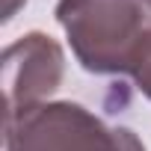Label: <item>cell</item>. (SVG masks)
<instances>
[{
  "label": "cell",
  "instance_id": "cell-4",
  "mask_svg": "<svg viewBox=\"0 0 151 151\" xmlns=\"http://www.w3.org/2000/svg\"><path fill=\"white\" fill-rule=\"evenodd\" d=\"M127 74L133 77L136 89L151 101V27L142 33V39L136 42L133 47V56H130V65H127Z\"/></svg>",
  "mask_w": 151,
  "mask_h": 151
},
{
  "label": "cell",
  "instance_id": "cell-2",
  "mask_svg": "<svg viewBox=\"0 0 151 151\" xmlns=\"http://www.w3.org/2000/svg\"><path fill=\"white\" fill-rule=\"evenodd\" d=\"M6 151H145L127 127H107L80 104H36L6 119Z\"/></svg>",
  "mask_w": 151,
  "mask_h": 151
},
{
  "label": "cell",
  "instance_id": "cell-5",
  "mask_svg": "<svg viewBox=\"0 0 151 151\" xmlns=\"http://www.w3.org/2000/svg\"><path fill=\"white\" fill-rule=\"evenodd\" d=\"M24 3H27V0H3V6H0V18H3V21L15 18V12H18Z\"/></svg>",
  "mask_w": 151,
  "mask_h": 151
},
{
  "label": "cell",
  "instance_id": "cell-3",
  "mask_svg": "<svg viewBox=\"0 0 151 151\" xmlns=\"http://www.w3.org/2000/svg\"><path fill=\"white\" fill-rule=\"evenodd\" d=\"M3 95H6V119L45 104L53 95L65 74L62 47L45 33H27L12 42L3 56Z\"/></svg>",
  "mask_w": 151,
  "mask_h": 151
},
{
  "label": "cell",
  "instance_id": "cell-1",
  "mask_svg": "<svg viewBox=\"0 0 151 151\" xmlns=\"http://www.w3.org/2000/svg\"><path fill=\"white\" fill-rule=\"evenodd\" d=\"M56 21L77 62L92 74H122L145 33L142 0H59Z\"/></svg>",
  "mask_w": 151,
  "mask_h": 151
},
{
  "label": "cell",
  "instance_id": "cell-6",
  "mask_svg": "<svg viewBox=\"0 0 151 151\" xmlns=\"http://www.w3.org/2000/svg\"><path fill=\"white\" fill-rule=\"evenodd\" d=\"M142 3H145V6H148V9H151V0H142Z\"/></svg>",
  "mask_w": 151,
  "mask_h": 151
}]
</instances>
